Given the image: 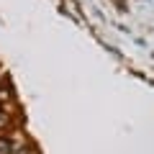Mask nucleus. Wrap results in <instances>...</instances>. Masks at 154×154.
<instances>
[{
    "label": "nucleus",
    "instance_id": "nucleus-1",
    "mask_svg": "<svg viewBox=\"0 0 154 154\" xmlns=\"http://www.w3.org/2000/svg\"><path fill=\"white\" fill-rule=\"evenodd\" d=\"M8 152H11V144H8V141H0V154H8Z\"/></svg>",
    "mask_w": 154,
    "mask_h": 154
},
{
    "label": "nucleus",
    "instance_id": "nucleus-2",
    "mask_svg": "<svg viewBox=\"0 0 154 154\" xmlns=\"http://www.w3.org/2000/svg\"><path fill=\"white\" fill-rule=\"evenodd\" d=\"M0 126H5V116H0Z\"/></svg>",
    "mask_w": 154,
    "mask_h": 154
}]
</instances>
